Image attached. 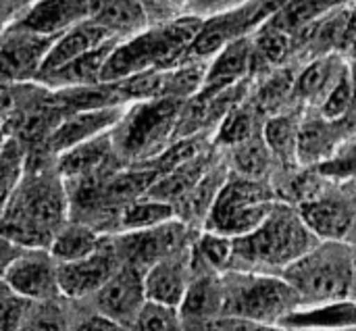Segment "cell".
Returning a JSON list of instances; mask_svg holds the SVG:
<instances>
[{"label": "cell", "mask_w": 356, "mask_h": 331, "mask_svg": "<svg viewBox=\"0 0 356 331\" xmlns=\"http://www.w3.org/2000/svg\"><path fill=\"white\" fill-rule=\"evenodd\" d=\"M71 219L69 194L56 167L23 177L0 219V236L21 248H48L52 236Z\"/></svg>", "instance_id": "obj_1"}, {"label": "cell", "mask_w": 356, "mask_h": 331, "mask_svg": "<svg viewBox=\"0 0 356 331\" xmlns=\"http://www.w3.org/2000/svg\"><path fill=\"white\" fill-rule=\"evenodd\" d=\"M202 23V17L186 13L119 40L100 71V83H115L144 71L179 65L186 60Z\"/></svg>", "instance_id": "obj_2"}, {"label": "cell", "mask_w": 356, "mask_h": 331, "mask_svg": "<svg viewBox=\"0 0 356 331\" xmlns=\"http://www.w3.org/2000/svg\"><path fill=\"white\" fill-rule=\"evenodd\" d=\"M317 242L321 240L307 227L298 209L280 200L257 229L234 238L229 271L280 275Z\"/></svg>", "instance_id": "obj_3"}, {"label": "cell", "mask_w": 356, "mask_h": 331, "mask_svg": "<svg viewBox=\"0 0 356 331\" xmlns=\"http://www.w3.org/2000/svg\"><path fill=\"white\" fill-rule=\"evenodd\" d=\"M280 275L298 292L305 307L342 302L355 294L353 244L346 240H321Z\"/></svg>", "instance_id": "obj_4"}, {"label": "cell", "mask_w": 356, "mask_h": 331, "mask_svg": "<svg viewBox=\"0 0 356 331\" xmlns=\"http://www.w3.org/2000/svg\"><path fill=\"white\" fill-rule=\"evenodd\" d=\"M186 100L152 98L127 104L121 121L111 131L119 161L144 165L161 156L177 136Z\"/></svg>", "instance_id": "obj_5"}, {"label": "cell", "mask_w": 356, "mask_h": 331, "mask_svg": "<svg viewBox=\"0 0 356 331\" xmlns=\"http://www.w3.org/2000/svg\"><path fill=\"white\" fill-rule=\"evenodd\" d=\"M221 286L223 315H236L273 328H280L284 319L305 307L298 292L275 273L225 271L221 273Z\"/></svg>", "instance_id": "obj_6"}, {"label": "cell", "mask_w": 356, "mask_h": 331, "mask_svg": "<svg viewBox=\"0 0 356 331\" xmlns=\"http://www.w3.org/2000/svg\"><path fill=\"white\" fill-rule=\"evenodd\" d=\"M277 202L280 198L275 190L265 179L232 173L209 209L204 229L232 240L246 236L269 217Z\"/></svg>", "instance_id": "obj_7"}, {"label": "cell", "mask_w": 356, "mask_h": 331, "mask_svg": "<svg viewBox=\"0 0 356 331\" xmlns=\"http://www.w3.org/2000/svg\"><path fill=\"white\" fill-rule=\"evenodd\" d=\"M119 259L123 265H131L140 271L150 269L154 263L188 248V225L173 219L165 225L142 229V232H121L113 234Z\"/></svg>", "instance_id": "obj_8"}, {"label": "cell", "mask_w": 356, "mask_h": 331, "mask_svg": "<svg viewBox=\"0 0 356 331\" xmlns=\"http://www.w3.org/2000/svg\"><path fill=\"white\" fill-rule=\"evenodd\" d=\"M121 259L113 236H104L96 252L73 263L58 265L60 298L71 302H88L121 267Z\"/></svg>", "instance_id": "obj_9"}, {"label": "cell", "mask_w": 356, "mask_h": 331, "mask_svg": "<svg viewBox=\"0 0 356 331\" xmlns=\"http://www.w3.org/2000/svg\"><path fill=\"white\" fill-rule=\"evenodd\" d=\"M2 280L10 292L31 302H54L60 298L58 263L48 248H21L8 263Z\"/></svg>", "instance_id": "obj_10"}, {"label": "cell", "mask_w": 356, "mask_h": 331, "mask_svg": "<svg viewBox=\"0 0 356 331\" xmlns=\"http://www.w3.org/2000/svg\"><path fill=\"white\" fill-rule=\"evenodd\" d=\"M88 305L94 313L115 321L125 331L146 305L144 271L131 265H121L117 273L88 300Z\"/></svg>", "instance_id": "obj_11"}, {"label": "cell", "mask_w": 356, "mask_h": 331, "mask_svg": "<svg viewBox=\"0 0 356 331\" xmlns=\"http://www.w3.org/2000/svg\"><path fill=\"white\" fill-rule=\"evenodd\" d=\"M125 108H127V104L73 111L48 134V150L54 156H58L60 152H65L77 144H83L88 140H94L102 134L113 131L115 125L121 121Z\"/></svg>", "instance_id": "obj_12"}, {"label": "cell", "mask_w": 356, "mask_h": 331, "mask_svg": "<svg viewBox=\"0 0 356 331\" xmlns=\"http://www.w3.org/2000/svg\"><path fill=\"white\" fill-rule=\"evenodd\" d=\"M194 244V242H192ZM192 244L144 271V292L148 302L179 309L194 277Z\"/></svg>", "instance_id": "obj_13"}, {"label": "cell", "mask_w": 356, "mask_h": 331, "mask_svg": "<svg viewBox=\"0 0 356 331\" xmlns=\"http://www.w3.org/2000/svg\"><path fill=\"white\" fill-rule=\"evenodd\" d=\"M92 13L94 0H38L15 23V29L56 38L67 29L90 21Z\"/></svg>", "instance_id": "obj_14"}, {"label": "cell", "mask_w": 356, "mask_h": 331, "mask_svg": "<svg viewBox=\"0 0 356 331\" xmlns=\"http://www.w3.org/2000/svg\"><path fill=\"white\" fill-rule=\"evenodd\" d=\"M117 159L111 131L102 134L94 140H88L83 144H77L56 156V171L63 177L65 184L81 181V179H94L113 173L111 165Z\"/></svg>", "instance_id": "obj_15"}, {"label": "cell", "mask_w": 356, "mask_h": 331, "mask_svg": "<svg viewBox=\"0 0 356 331\" xmlns=\"http://www.w3.org/2000/svg\"><path fill=\"white\" fill-rule=\"evenodd\" d=\"M113 40H121L117 35H113L106 27L94 23L92 19L90 21H83L71 29H67L65 33L56 35L44 56V63L40 67V73L38 77H46L58 69H63L65 65L77 60L79 56L113 42Z\"/></svg>", "instance_id": "obj_16"}, {"label": "cell", "mask_w": 356, "mask_h": 331, "mask_svg": "<svg viewBox=\"0 0 356 331\" xmlns=\"http://www.w3.org/2000/svg\"><path fill=\"white\" fill-rule=\"evenodd\" d=\"M298 213L307 227L319 240H346L355 229V209L348 198L317 194L298 204Z\"/></svg>", "instance_id": "obj_17"}, {"label": "cell", "mask_w": 356, "mask_h": 331, "mask_svg": "<svg viewBox=\"0 0 356 331\" xmlns=\"http://www.w3.org/2000/svg\"><path fill=\"white\" fill-rule=\"evenodd\" d=\"M52 40L54 38H44L13 27V33L0 42V75L10 79H27L38 75Z\"/></svg>", "instance_id": "obj_18"}, {"label": "cell", "mask_w": 356, "mask_h": 331, "mask_svg": "<svg viewBox=\"0 0 356 331\" xmlns=\"http://www.w3.org/2000/svg\"><path fill=\"white\" fill-rule=\"evenodd\" d=\"M257 63V48L252 35L238 38L225 44L211 60L207 69V90H227L242 81H248L250 71Z\"/></svg>", "instance_id": "obj_19"}, {"label": "cell", "mask_w": 356, "mask_h": 331, "mask_svg": "<svg viewBox=\"0 0 356 331\" xmlns=\"http://www.w3.org/2000/svg\"><path fill=\"white\" fill-rule=\"evenodd\" d=\"M342 129L346 125L342 121H330L323 115L300 119L298 140H296V161L305 167L323 165L330 161L338 148L344 144Z\"/></svg>", "instance_id": "obj_20"}, {"label": "cell", "mask_w": 356, "mask_h": 331, "mask_svg": "<svg viewBox=\"0 0 356 331\" xmlns=\"http://www.w3.org/2000/svg\"><path fill=\"white\" fill-rule=\"evenodd\" d=\"M346 67H348V60L340 52H327V54L315 56L302 67V71L296 73L292 100L319 108Z\"/></svg>", "instance_id": "obj_21"}, {"label": "cell", "mask_w": 356, "mask_h": 331, "mask_svg": "<svg viewBox=\"0 0 356 331\" xmlns=\"http://www.w3.org/2000/svg\"><path fill=\"white\" fill-rule=\"evenodd\" d=\"M92 21L123 40L148 27V8L142 0H94Z\"/></svg>", "instance_id": "obj_22"}, {"label": "cell", "mask_w": 356, "mask_h": 331, "mask_svg": "<svg viewBox=\"0 0 356 331\" xmlns=\"http://www.w3.org/2000/svg\"><path fill=\"white\" fill-rule=\"evenodd\" d=\"M102 238H104V234L100 229L92 227L90 223L69 219L52 236V240L48 244V252L52 255V259L58 265L73 263V261L86 259L92 252H96L98 246L102 244Z\"/></svg>", "instance_id": "obj_23"}, {"label": "cell", "mask_w": 356, "mask_h": 331, "mask_svg": "<svg viewBox=\"0 0 356 331\" xmlns=\"http://www.w3.org/2000/svg\"><path fill=\"white\" fill-rule=\"evenodd\" d=\"M173 219H177L173 204L150 198V196H142V198L125 204L119 211L115 223H117V234H121V232L152 229V227L165 225Z\"/></svg>", "instance_id": "obj_24"}, {"label": "cell", "mask_w": 356, "mask_h": 331, "mask_svg": "<svg viewBox=\"0 0 356 331\" xmlns=\"http://www.w3.org/2000/svg\"><path fill=\"white\" fill-rule=\"evenodd\" d=\"M340 6V0H288L271 19H267L271 25L288 31L292 38L300 33L311 23L319 21L327 13Z\"/></svg>", "instance_id": "obj_25"}, {"label": "cell", "mask_w": 356, "mask_h": 331, "mask_svg": "<svg viewBox=\"0 0 356 331\" xmlns=\"http://www.w3.org/2000/svg\"><path fill=\"white\" fill-rule=\"evenodd\" d=\"M298 127H300V119L296 115H290V113H275L271 115L261 134H263V140L265 144L269 146L271 154L290 165V163H298L296 161V140H298Z\"/></svg>", "instance_id": "obj_26"}, {"label": "cell", "mask_w": 356, "mask_h": 331, "mask_svg": "<svg viewBox=\"0 0 356 331\" xmlns=\"http://www.w3.org/2000/svg\"><path fill=\"white\" fill-rule=\"evenodd\" d=\"M273 159L275 156L265 144L263 134H257L250 140L232 148V169L236 175H242V177L265 179L271 169Z\"/></svg>", "instance_id": "obj_27"}, {"label": "cell", "mask_w": 356, "mask_h": 331, "mask_svg": "<svg viewBox=\"0 0 356 331\" xmlns=\"http://www.w3.org/2000/svg\"><path fill=\"white\" fill-rule=\"evenodd\" d=\"M257 104H248L246 100L234 104L225 117L219 121V127H217V142L221 146H227V148H234L246 140H250L252 136L259 134L257 129Z\"/></svg>", "instance_id": "obj_28"}, {"label": "cell", "mask_w": 356, "mask_h": 331, "mask_svg": "<svg viewBox=\"0 0 356 331\" xmlns=\"http://www.w3.org/2000/svg\"><path fill=\"white\" fill-rule=\"evenodd\" d=\"M252 40H254V48H257V58L265 60L271 67L284 65L294 50V38L288 31L271 25L269 21H265L252 33Z\"/></svg>", "instance_id": "obj_29"}, {"label": "cell", "mask_w": 356, "mask_h": 331, "mask_svg": "<svg viewBox=\"0 0 356 331\" xmlns=\"http://www.w3.org/2000/svg\"><path fill=\"white\" fill-rule=\"evenodd\" d=\"M25 161L19 142L6 138L0 146V219L23 177Z\"/></svg>", "instance_id": "obj_30"}, {"label": "cell", "mask_w": 356, "mask_h": 331, "mask_svg": "<svg viewBox=\"0 0 356 331\" xmlns=\"http://www.w3.org/2000/svg\"><path fill=\"white\" fill-rule=\"evenodd\" d=\"M353 98H355V67L353 63H348L336 86L330 90V94L317 108V113L330 121H342L353 104Z\"/></svg>", "instance_id": "obj_31"}, {"label": "cell", "mask_w": 356, "mask_h": 331, "mask_svg": "<svg viewBox=\"0 0 356 331\" xmlns=\"http://www.w3.org/2000/svg\"><path fill=\"white\" fill-rule=\"evenodd\" d=\"M125 331H184V325L177 309L146 300Z\"/></svg>", "instance_id": "obj_32"}, {"label": "cell", "mask_w": 356, "mask_h": 331, "mask_svg": "<svg viewBox=\"0 0 356 331\" xmlns=\"http://www.w3.org/2000/svg\"><path fill=\"white\" fill-rule=\"evenodd\" d=\"M31 300L8 292L2 300H0V331H21L25 328L31 311H33Z\"/></svg>", "instance_id": "obj_33"}, {"label": "cell", "mask_w": 356, "mask_h": 331, "mask_svg": "<svg viewBox=\"0 0 356 331\" xmlns=\"http://www.w3.org/2000/svg\"><path fill=\"white\" fill-rule=\"evenodd\" d=\"M317 169L323 177H332V179L346 181L350 177H356V138L350 142H344L338 148V152Z\"/></svg>", "instance_id": "obj_34"}, {"label": "cell", "mask_w": 356, "mask_h": 331, "mask_svg": "<svg viewBox=\"0 0 356 331\" xmlns=\"http://www.w3.org/2000/svg\"><path fill=\"white\" fill-rule=\"evenodd\" d=\"M194 331H282L280 328L273 325H265V323H257L244 317H236V315H221Z\"/></svg>", "instance_id": "obj_35"}, {"label": "cell", "mask_w": 356, "mask_h": 331, "mask_svg": "<svg viewBox=\"0 0 356 331\" xmlns=\"http://www.w3.org/2000/svg\"><path fill=\"white\" fill-rule=\"evenodd\" d=\"M246 0H190L188 2V13L207 19V17L232 10V8H236V6H240Z\"/></svg>", "instance_id": "obj_36"}, {"label": "cell", "mask_w": 356, "mask_h": 331, "mask_svg": "<svg viewBox=\"0 0 356 331\" xmlns=\"http://www.w3.org/2000/svg\"><path fill=\"white\" fill-rule=\"evenodd\" d=\"M71 331H123V328L117 325L115 321H111V319H106V317H102V315L92 311L79 323H75V328Z\"/></svg>", "instance_id": "obj_37"}, {"label": "cell", "mask_w": 356, "mask_h": 331, "mask_svg": "<svg viewBox=\"0 0 356 331\" xmlns=\"http://www.w3.org/2000/svg\"><path fill=\"white\" fill-rule=\"evenodd\" d=\"M19 250H21V246L13 244L10 240H6V238L0 236V280H2V275H4L8 263L17 257Z\"/></svg>", "instance_id": "obj_38"}, {"label": "cell", "mask_w": 356, "mask_h": 331, "mask_svg": "<svg viewBox=\"0 0 356 331\" xmlns=\"http://www.w3.org/2000/svg\"><path fill=\"white\" fill-rule=\"evenodd\" d=\"M10 108H13V104H10L8 94L6 92H0V136H4V125L8 121Z\"/></svg>", "instance_id": "obj_39"}, {"label": "cell", "mask_w": 356, "mask_h": 331, "mask_svg": "<svg viewBox=\"0 0 356 331\" xmlns=\"http://www.w3.org/2000/svg\"><path fill=\"white\" fill-rule=\"evenodd\" d=\"M355 67V65H353ZM342 123L346 125V129H356V67H355V98H353V104L346 113V117L342 119Z\"/></svg>", "instance_id": "obj_40"}, {"label": "cell", "mask_w": 356, "mask_h": 331, "mask_svg": "<svg viewBox=\"0 0 356 331\" xmlns=\"http://www.w3.org/2000/svg\"><path fill=\"white\" fill-rule=\"evenodd\" d=\"M340 331H356V330H340Z\"/></svg>", "instance_id": "obj_41"}]
</instances>
